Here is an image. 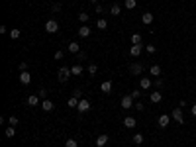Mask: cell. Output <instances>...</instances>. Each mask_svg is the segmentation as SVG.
Segmentation results:
<instances>
[{"label":"cell","instance_id":"3","mask_svg":"<svg viewBox=\"0 0 196 147\" xmlns=\"http://www.w3.org/2000/svg\"><path fill=\"white\" fill-rule=\"evenodd\" d=\"M45 32L47 33H57L59 32V24H57L55 20H47L45 22Z\"/></svg>","mask_w":196,"mask_h":147},{"label":"cell","instance_id":"38","mask_svg":"<svg viewBox=\"0 0 196 147\" xmlns=\"http://www.w3.org/2000/svg\"><path fill=\"white\" fill-rule=\"evenodd\" d=\"M53 57H55V59H63V51H61V49H59V51H55V55H53Z\"/></svg>","mask_w":196,"mask_h":147},{"label":"cell","instance_id":"36","mask_svg":"<svg viewBox=\"0 0 196 147\" xmlns=\"http://www.w3.org/2000/svg\"><path fill=\"white\" fill-rule=\"evenodd\" d=\"M145 51H147V53H155V51H157V47L153 45V43H149V45L145 47Z\"/></svg>","mask_w":196,"mask_h":147},{"label":"cell","instance_id":"25","mask_svg":"<svg viewBox=\"0 0 196 147\" xmlns=\"http://www.w3.org/2000/svg\"><path fill=\"white\" fill-rule=\"evenodd\" d=\"M65 147H78V143H77V139H73V137H69L67 141H65Z\"/></svg>","mask_w":196,"mask_h":147},{"label":"cell","instance_id":"11","mask_svg":"<svg viewBox=\"0 0 196 147\" xmlns=\"http://www.w3.org/2000/svg\"><path fill=\"white\" fill-rule=\"evenodd\" d=\"M124 126L132 129V128H135V126H137V120H135L133 116H128V118H124Z\"/></svg>","mask_w":196,"mask_h":147},{"label":"cell","instance_id":"24","mask_svg":"<svg viewBox=\"0 0 196 147\" xmlns=\"http://www.w3.org/2000/svg\"><path fill=\"white\" fill-rule=\"evenodd\" d=\"M132 141H133L135 145H141V143H143V135H141V134H135V135L132 137Z\"/></svg>","mask_w":196,"mask_h":147},{"label":"cell","instance_id":"19","mask_svg":"<svg viewBox=\"0 0 196 147\" xmlns=\"http://www.w3.org/2000/svg\"><path fill=\"white\" fill-rule=\"evenodd\" d=\"M8 35H10V38H12V39H20V35H22V32H20V29H18V28H12V29H10V32H8Z\"/></svg>","mask_w":196,"mask_h":147},{"label":"cell","instance_id":"6","mask_svg":"<svg viewBox=\"0 0 196 147\" xmlns=\"http://www.w3.org/2000/svg\"><path fill=\"white\" fill-rule=\"evenodd\" d=\"M20 83L22 84H30L32 83V75L28 71H20Z\"/></svg>","mask_w":196,"mask_h":147},{"label":"cell","instance_id":"23","mask_svg":"<svg viewBox=\"0 0 196 147\" xmlns=\"http://www.w3.org/2000/svg\"><path fill=\"white\" fill-rule=\"evenodd\" d=\"M110 14H112V16H120V14H122V8H120L118 4H114L112 8H110Z\"/></svg>","mask_w":196,"mask_h":147},{"label":"cell","instance_id":"22","mask_svg":"<svg viewBox=\"0 0 196 147\" xmlns=\"http://www.w3.org/2000/svg\"><path fill=\"white\" fill-rule=\"evenodd\" d=\"M149 73H151V75H153V77H159V75H161V67H159V65H151Z\"/></svg>","mask_w":196,"mask_h":147},{"label":"cell","instance_id":"27","mask_svg":"<svg viewBox=\"0 0 196 147\" xmlns=\"http://www.w3.org/2000/svg\"><path fill=\"white\" fill-rule=\"evenodd\" d=\"M96 28H98V29H106V28H108V24H106V20H104V18H100V20L96 22Z\"/></svg>","mask_w":196,"mask_h":147},{"label":"cell","instance_id":"31","mask_svg":"<svg viewBox=\"0 0 196 147\" xmlns=\"http://www.w3.org/2000/svg\"><path fill=\"white\" fill-rule=\"evenodd\" d=\"M86 71H88V75H96L98 67H96V65H94V63H90V65H88V69H86Z\"/></svg>","mask_w":196,"mask_h":147},{"label":"cell","instance_id":"21","mask_svg":"<svg viewBox=\"0 0 196 147\" xmlns=\"http://www.w3.org/2000/svg\"><path fill=\"white\" fill-rule=\"evenodd\" d=\"M69 51L71 53H81V47H78L77 41H73V43H69Z\"/></svg>","mask_w":196,"mask_h":147},{"label":"cell","instance_id":"42","mask_svg":"<svg viewBox=\"0 0 196 147\" xmlns=\"http://www.w3.org/2000/svg\"><path fill=\"white\" fill-rule=\"evenodd\" d=\"M96 12H98V14H102V12H104V8H102L100 4H96Z\"/></svg>","mask_w":196,"mask_h":147},{"label":"cell","instance_id":"26","mask_svg":"<svg viewBox=\"0 0 196 147\" xmlns=\"http://www.w3.org/2000/svg\"><path fill=\"white\" fill-rule=\"evenodd\" d=\"M83 73V67L81 65H75V67H71V75H81Z\"/></svg>","mask_w":196,"mask_h":147},{"label":"cell","instance_id":"5","mask_svg":"<svg viewBox=\"0 0 196 147\" xmlns=\"http://www.w3.org/2000/svg\"><path fill=\"white\" fill-rule=\"evenodd\" d=\"M122 108H124V110L133 108V98L129 96V94H128V96H122Z\"/></svg>","mask_w":196,"mask_h":147},{"label":"cell","instance_id":"32","mask_svg":"<svg viewBox=\"0 0 196 147\" xmlns=\"http://www.w3.org/2000/svg\"><path fill=\"white\" fill-rule=\"evenodd\" d=\"M14 135H16V128L10 126L8 129H6V137H14Z\"/></svg>","mask_w":196,"mask_h":147},{"label":"cell","instance_id":"10","mask_svg":"<svg viewBox=\"0 0 196 147\" xmlns=\"http://www.w3.org/2000/svg\"><path fill=\"white\" fill-rule=\"evenodd\" d=\"M26 104L28 106H39V96H38V94H30L28 100H26Z\"/></svg>","mask_w":196,"mask_h":147},{"label":"cell","instance_id":"33","mask_svg":"<svg viewBox=\"0 0 196 147\" xmlns=\"http://www.w3.org/2000/svg\"><path fill=\"white\" fill-rule=\"evenodd\" d=\"M132 43H133V45L141 43V35H139V33H133V35H132Z\"/></svg>","mask_w":196,"mask_h":147},{"label":"cell","instance_id":"8","mask_svg":"<svg viewBox=\"0 0 196 147\" xmlns=\"http://www.w3.org/2000/svg\"><path fill=\"white\" fill-rule=\"evenodd\" d=\"M149 100H151V102H153V104H159V102H161V100H163V94H161V92H159V90H153V92H151V94H149Z\"/></svg>","mask_w":196,"mask_h":147},{"label":"cell","instance_id":"20","mask_svg":"<svg viewBox=\"0 0 196 147\" xmlns=\"http://www.w3.org/2000/svg\"><path fill=\"white\" fill-rule=\"evenodd\" d=\"M78 100H81V98H77V96H71V98L67 100V106H69V108H77V106H78Z\"/></svg>","mask_w":196,"mask_h":147},{"label":"cell","instance_id":"30","mask_svg":"<svg viewBox=\"0 0 196 147\" xmlns=\"http://www.w3.org/2000/svg\"><path fill=\"white\" fill-rule=\"evenodd\" d=\"M88 18H90V16H88V12H81V14H78V20H81L83 24H84V22H88Z\"/></svg>","mask_w":196,"mask_h":147},{"label":"cell","instance_id":"40","mask_svg":"<svg viewBox=\"0 0 196 147\" xmlns=\"http://www.w3.org/2000/svg\"><path fill=\"white\" fill-rule=\"evenodd\" d=\"M20 71H28V63L22 61V63H20Z\"/></svg>","mask_w":196,"mask_h":147},{"label":"cell","instance_id":"44","mask_svg":"<svg viewBox=\"0 0 196 147\" xmlns=\"http://www.w3.org/2000/svg\"><path fill=\"white\" fill-rule=\"evenodd\" d=\"M90 2H92V4H96V2H98V0H90Z\"/></svg>","mask_w":196,"mask_h":147},{"label":"cell","instance_id":"29","mask_svg":"<svg viewBox=\"0 0 196 147\" xmlns=\"http://www.w3.org/2000/svg\"><path fill=\"white\" fill-rule=\"evenodd\" d=\"M135 6H137L135 0H126V8H128V10H133Z\"/></svg>","mask_w":196,"mask_h":147},{"label":"cell","instance_id":"14","mask_svg":"<svg viewBox=\"0 0 196 147\" xmlns=\"http://www.w3.org/2000/svg\"><path fill=\"white\" fill-rule=\"evenodd\" d=\"M78 35L81 38H90V26H81L78 28Z\"/></svg>","mask_w":196,"mask_h":147},{"label":"cell","instance_id":"39","mask_svg":"<svg viewBox=\"0 0 196 147\" xmlns=\"http://www.w3.org/2000/svg\"><path fill=\"white\" fill-rule=\"evenodd\" d=\"M133 108H137V110H139V112H141V110H143V108H145V106H143V104H141V102H135V104H133Z\"/></svg>","mask_w":196,"mask_h":147},{"label":"cell","instance_id":"4","mask_svg":"<svg viewBox=\"0 0 196 147\" xmlns=\"http://www.w3.org/2000/svg\"><path fill=\"white\" fill-rule=\"evenodd\" d=\"M77 110H78L81 114L88 112V110H90V102L86 100V98H81V100H78V106H77Z\"/></svg>","mask_w":196,"mask_h":147},{"label":"cell","instance_id":"28","mask_svg":"<svg viewBox=\"0 0 196 147\" xmlns=\"http://www.w3.org/2000/svg\"><path fill=\"white\" fill-rule=\"evenodd\" d=\"M8 124H10V126H14V128H16L18 124H20V120H18L16 116H10V118H8Z\"/></svg>","mask_w":196,"mask_h":147},{"label":"cell","instance_id":"7","mask_svg":"<svg viewBox=\"0 0 196 147\" xmlns=\"http://www.w3.org/2000/svg\"><path fill=\"white\" fill-rule=\"evenodd\" d=\"M169 122H171V118H169V114H161V116H159V120H157V124H159V128H167V126H169Z\"/></svg>","mask_w":196,"mask_h":147},{"label":"cell","instance_id":"13","mask_svg":"<svg viewBox=\"0 0 196 147\" xmlns=\"http://www.w3.org/2000/svg\"><path fill=\"white\" fill-rule=\"evenodd\" d=\"M41 108H43V112H51V110L55 108V104H53V102L49 100V98H45V100L41 102Z\"/></svg>","mask_w":196,"mask_h":147},{"label":"cell","instance_id":"37","mask_svg":"<svg viewBox=\"0 0 196 147\" xmlns=\"http://www.w3.org/2000/svg\"><path fill=\"white\" fill-rule=\"evenodd\" d=\"M155 88H163V80H161V79L155 80Z\"/></svg>","mask_w":196,"mask_h":147},{"label":"cell","instance_id":"15","mask_svg":"<svg viewBox=\"0 0 196 147\" xmlns=\"http://www.w3.org/2000/svg\"><path fill=\"white\" fill-rule=\"evenodd\" d=\"M100 90H102L104 94H108V92H112V80H104L102 84H100Z\"/></svg>","mask_w":196,"mask_h":147},{"label":"cell","instance_id":"34","mask_svg":"<svg viewBox=\"0 0 196 147\" xmlns=\"http://www.w3.org/2000/svg\"><path fill=\"white\" fill-rule=\"evenodd\" d=\"M129 96H132L133 100H137V98L141 96V90H132V92H129Z\"/></svg>","mask_w":196,"mask_h":147},{"label":"cell","instance_id":"9","mask_svg":"<svg viewBox=\"0 0 196 147\" xmlns=\"http://www.w3.org/2000/svg\"><path fill=\"white\" fill-rule=\"evenodd\" d=\"M141 51H143V45H141V43H137V45H132V49H129V55H132V57H139Z\"/></svg>","mask_w":196,"mask_h":147},{"label":"cell","instance_id":"43","mask_svg":"<svg viewBox=\"0 0 196 147\" xmlns=\"http://www.w3.org/2000/svg\"><path fill=\"white\" fill-rule=\"evenodd\" d=\"M190 114H192V116H196V104H192V108H190Z\"/></svg>","mask_w":196,"mask_h":147},{"label":"cell","instance_id":"17","mask_svg":"<svg viewBox=\"0 0 196 147\" xmlns=\"http://www.w3.org/2000/svg\"><path fill=\"white\" fill-rule=\"evenodd\" d=\"M139 88H143V90H147V88H151V79L143 77V79L139 80Z\"/></svg>","mask_w":196,"mask_h":147},{"label":"cell","instance_id":"41","mask_svg":"<svg viewBox=\"0 0 196 147\" xmlns=\"http://www.w3.org/2000/svg\"><path fill=\"white\" fill-rule=\"evenodd\" d=\"M8 32H10V29L6 28V26H0V33H8Z\"/></svg>","mask_w":196,"mask_h":147},{"label":"cell","instance_id":"16","mask_svg":"<svg viewBox=\"0 0 196 147\" xmlns=\"http://www.w3.org/2000/svg\"><path fill=\"white\" fill-rule=\"evenodd\" d=\"M129 71H132L133 75H141V73H143V65L141 63H133L132 67H129Z\"/></svg>","mask_w":196,"mask_h":147},{"label":"cell","instance_id":"18","mask_svg":"<svg viewBox=\"0 0 196 147\" xmlns=\"http://www.w3.org/2000/svg\"><path fill=\"white\" fill-rule=\"evenodd\" d=\"M106 143H108V135H106V134H104V135H98V137H96V145H98V147H104Z\"/></svg>","mask_w":196,"mask_h":147},{"label":"cell","instance_id":"2","mask_svg":"<svg viewBox=\"0 0 196 147\" xmlns=\"http://www.w3.org/2000/svg\"><path fill=\"white\" fill-rule=\"evenodd\" d=\"M57 77H59V83H67L69 77H71V69L69 67H61L59 73H57Z\"/></svg>","mask_w":196,"mask_h":147},{"label":"cell","instance_id":"1","mask_svg":"<svg viewBox=\"0 0 196 147\" xmlns=\"http://www.w3.org/2000/svg\"><path fill=\"white\" fill-rule=\"evenodd\" d=\"M171 118H173V120H175L177 124H180V126H183V124H184V116H183V108H180V106H177L175 110H173V114H171Z\"/></svg>","mask_w":196,"mask_h":147},{"label":"cell","instance_id":"35","mask_svg":"<svg viewBox=\"0 0 196 147\" xmlns=\"http://www.w3.org/2000/svg\"><path fill=\"white\" fill-rule=\"evenodd\" d=\"M38 96H39V98H43V100H45V98H47V90H45V88H39V92H38Z\"/></svg>","mask_w":196,"mask_h":147},{"label":"cell","instance_id":"12","mask_svg":"<svg viewBox=\"0 0 196 147\" xmlns=\"http://www.w3.org/2000/svg\"><path fill=\"white\" fill-rule=\"evenodd\" d=\"M141 22H143L145 26L153 24V12H143V16H141Z\"/></svg>","mask_w":196,"mask_h":147}]
</instances>
